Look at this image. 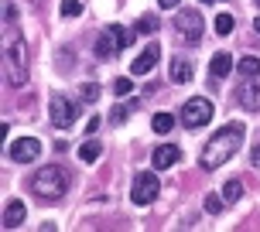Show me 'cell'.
<instances>
[{
	"instance_id": "cell-16",
	"label": "cell",
	"mask_w": 260,
	"mask_h": 232,
	"mask_svg": "<svg viewBox=\"0 0 260 232\" xmlns=\"http://www.w3.org/2000/svg\"><path fill=\"white\" fill-rule=\"evenodd\" d=\"M236 72H240L243 79H257L260 75V58L257 55H243V58L236 62Z\"/></svg>"
},
{
	"instance_id": "cell-6",
	"label": "cell",
	"mask_w": 260,
	"mask_h": 232,
	"mask_svg": "<svg viewBox=\"0 0 260 232\" xmlns=\"http://www.w3.org/2000/svg\"><path fill=\"white\" fill-rule=\"evenodd\" d=\"M157 191H161V181H157L154 171H141L137 178H134V191H130V198L137 202V205H151L157 198Z\"/></svg>"
},
{
	"instance_id": "cell-24",
	"label": "cell",
	"mask_w": 260,
	"mask_h": 232,
	"mask_svg": "<svg viewBox=\"0 0 260 232\" xmlns=\"http://www.w3.org/2000/svg\"><path fill=\"white\" fill-rule=\"evenodd\" d=\"M222 198H226V195H206V212L209 215H219L222 212Z\"/></svg>"
},
{
	"instance_id": "cell-32",
	"label": "cell",
	"mask_w": 260,
	"mask_h": 232,
	"mask_svg": "<svg viewBox=\"0 0 260 232\" xmlns=\"http://www.w3.org/2000/svg\"><path fill=\"white\" fill-rule=\"evenodd\" d=\"M199 4H216V0H199Z\"/></svg>"
},
{
	"instance_id": "cell-3",
	"label": "cell",
	"mask_w": 260,
	"mask_h": 232,
	"mask_svg": "<svg viewBox=\"0 0 260 232\" xmlns=\"http://www.w3.org/2000/svg\"><path fill=\"white\" fill-rule=\"evenodd\" d=\"M27 48H24V41L21 38H14L7 48H4V68H7V82L11 86H21L27 79Z\"/></svg>"
},
{
	"instance_id": "cell-27",
	"label": "cell",
	"mask_w": 260,
	"mask_h": 232,
	"mask_svg": "<svg viewBox=\"0 0 260 232\" xmlns=\"http://www.w3.org/2000/svg\"><path fill=\"white\" fill-rule=\"evenodd\" d=\"M110 116H113V123H123V120H127V106H117Z\"/></svg>"
},
{
	"instance_id": "cell-20",
	"label": "cell",
	"mask_w": 260,
	"mask_h": 232,
	"mask_svg": "<svg viewBox=\"0 0 260 232\" xmlns=\"http://www.w3.org/2000/svg\"><path fill=\"white\" fill-rule=\"evenodd\" d=\"M212 27H216V34H222V38H226V34L233 31V14H219V17L212 21Z\"/></svg>"
},
{
	"instance_id": "cell-26",
	"label": "cell",
	"mask_w": 260,
	"mask_h": 232,
	"mask_svg": "<svg viewBox=\"0 0 260 232\" xmlns=\"http://www.w3.org/2000/svg\"><path fill=\"white\" fill-rule=\"evenodd\" d=\"M113 92H117V96H130V92H134V82H130V79H123V75H120L117 82H113Z\"/></svg>"
},
{
	"instance_id": "cell-14",
	"label": "cell",
	"mask_w": 260,
	"mask_h": 232,
	"mask_svg": "<svg viewBox=\"0 0 260 232\" xmlns=\"http://www.w3.org/2000/svg\"><path fill=\"white\" fill-rule=\"evenodd\" d=\"M168 75H171V82H188V79H192V62H188L185 55H175Z\"/></svg>"
},
{
	"instance_id": "cell-17",
	"label": "cell",
	"mask_w": 260,
	"mask_h": 232,
	"mask_svg": "<svg viewBox=\"0 0 260 232\" xmlns=\"http://www.w3.org/2000/svg\"><path fill=\"white\" fill-rule=\"evenodd\" d=\"M100 154H103V147L96 140H86L82 147H79V161H86V164H92V161H100Z\"/></svg>"
},
{
	"instance_id": "cell-30",
	"label": "cell",
	"mask_w": 260,
	"mask_h": 232,
	"mask_svg": "<svg viewBox=\"0 0 260 232\" xmlns=\"http://www.w3.org/2000/svg\"><path fill=\"white\" fill-rule=\"evenodd\" d=\"M157 4H161V7H168V11H175V7H178L182 0H157Z\"/></svg>"
},
{
	"instance_id": "cell-33",
	"label": "cell",
	"mask_w": 260,
	"mask_h": 232,
	"mask_svg": "<svg viewBox=\"0 0 260 232\" xmlns=\"http://www.w3.org/2000/svg\"><path fill=\"white\" fill-rule=\"evenodd\" d=\"M253 4H257V7H260V0H253Z\"/></svg>"
},
{
	"instance_id": "cell-5",
	"label": "cell",
	"mask_w": 260,
	"mask_h": 232,
	"mask_svg": "<svg viewBox=\"0 0 260 232\" xmlns=\"http://www.w3.org/2000/svg\"><path fill=\"white\" fill-rule=\"evenodd\" d=\"M178 120H182L188 130H199L202 123H209V120H212V103H209L206 96H192V99L182 106Z\"/></svg>"
},
{
	"instance_id": "cell-31",
	"label": "cell",
	"mask_w": 260,
	"mask_h": 232,
	"mask_svg": "<svg viewBox=\"0 0 260 232\" xmlns=\"http://www.w3.org/2000/svg\"><path fill=\"white\" fill-rule=\"evenodd\" d=\"M253 31H257V34H260V17H257V21H253Z\"/></svg>"
},
{
	"instance_id": "cell-21",
	"label": "cell",
	"mask_w": 260,
	"mask_h": 232,
	"mask_svg": "<svg viewBox=\"0 0 260 232\" xmlns=\"http://www.w3.org/2000/svg\"><path fill=\"white\" fill-rule=\"evenodd\" d=\"M58 11H62V17H79V14H82V4H79V0H62Z\"/></svg>"
},
{
	"instance_id": "cell-25",
	"label": "cell",
	"mask_w": 260,
	"mask_h": 232,
	"mask_svg": "<svg viewBox=\"0 0 260 232\" xmlns=\"http://www.w3.org/2000/svg\"><path fill=\"white\" fill-rule=\"evenodd\" d=\"M79 96H82V103H96V99H100V86H96V82H86Z\"/></svg>"
},
{
	"instance_id": "cell-9",
	"label": "cell",
	"mask_w": 260,
	"mask_h": 232,
	"mask_svg": "<svg viewBox=\"0 0 260 232\" xmlns=\"http://www.w3.org/2000/svg\"><path fill=\"white\" fill-rule=\"evenodd\" d=\"M157 58H161V45H157V41H147L144 52L130 62V72H134V75H147V72L157 65Z\"/></svg>"
},
{
	"instance_id": "cell-19",
	"label": "cell",
	"mask_w": 260,
	"mask_h": 232,
	"mask_svg": "<svg viewBox=\"0 0 260 232\" xmlns=\"http://www.w3.org/2000/svg\"><path fill=\"white\" fill-rule=\"evenodd\" d=\"M151 127H154V133L165 137V133H171V127H175V116L171 113H157L154 120H151Z\"/></svg>"
},
{
	"instance_id": "cell-23",
	"label": "cell",
	"mask_w": 260,
	"mask_h": 232,
	"mask_svg": "<svg viewBox=\"0 0 260 232\" xmlns=\"http://www.w3.org/2000/svg\"><path fill=\"white\" fill-rule=\"evenodd\" d=\"M222 195H226V202H236V198L243 195V184H240V181H226V184H222Z\"/></svg>"
},
{
	"instance_id": "cell-29",
	"label": "cell",
	"mask_w": 260,
	"mask_h": 232,
	"mask_svg": "<svg viewBox=\"0 0 260 232\" xmlns=\"http://www.w3.org/2000/svg\"><path fill=\"white\" fill-rule=\"evenodd\" d=\"M250 161H253V168H260V143L253 147V154H250Z\"/></svg>"
},
{
	"instance_id": "cell-15",
	"label": "cell",
	"mask_w": 260,
	"mask_h": 232,
	"mask_svg": "<svg viewBox=\"0 0 260 232\" xmlns=\"http://www.w3.org/2000/svg\"><path fill=\"white\" fill-rule=\"evenodd\" d=\"M233 55H226V52H216L212 55V65H209V68H212V75L216 79H226L230 75V72H233Z\"/></svg>"
},
{
	"instance_id": "cell-11",
	"label": "cell",
	"mask_w": 260,
	"mask_h": 232,
	"mask_svg": "<svg viewBox=\"0 0 260 232\" xmlns=\"http://www.w3.org/2000/svg\"><path fill=\"white\" fill-rule=\"evenodd\" d=\"M123 52L120 48V41H117V34L106 27L103 34H96V58H103V62H110V58H117V55Z\"/></svg>"
},
{
	"instance_id": "cell-2",
	"label": "cell",
	"mask_w": 260,
	"mask_h": 232,
	"mask_svg": "<svg viewBox=\"0 0 260 232\" xmlns=\"http://www.w3.org/2000/svg\"><path fill=\"white\" fill-rule=\"evenodd\" d=\"M27 188L38 195V198H45V202H58V198L69 191V174H65L58 164H52V168H41V171H35V174H31Z\"/></svg>"
},
{
	"instance_id": "cell-8",
	"label": "cell",
	"mask_w": 260,
	"mask_h": 232,
	"mask_svg": "<svg viewBox=\"0 0 260 232\" xmlns=\"http://www.w3.org/2000/svg\"><path fill=\"white\" fill-rule=\"evenodd\" d=\"M7 154H11L14 164H31V161L41 157V140H35V137H21V140H14L11 147H7Z\"/></svg>"
},
{
	"instance_id": "cell-1",
	"label": "cell",
	"mask_w": 260,
	"mask_h": 232,
	"mask_svg": "<svg viewBox=\"0 0 260 232\" xmlns=\"http://www.w3.org/2000/svg\"><path fill=\"white\" fill-rule=\"evenodd\" d=\"M243 133H247V127L243 123H226V127H219L212 137H209V143L202 147V154H199V164L206 171H216L222 168L230 157L240 150V143H243Z\"/></svg>"
},
{
	"instance_id": "cell-28",
	"label": "cell",
	"mask_w": 260,
	"mask_h": 232,
	"mask_svg": "<svg viewBox=\"0 0 260 232\" xmlns=\"http://www.w3.org/2000/svg\"><path fill=\"white\" fill-rule=\"evenodd\" d=\"M96 130H100V116H92L89 123H86V133H96Z\"/></svg>"
},
{
	"instance_id": "cell-18",
	"label": "cell",
	"mask_w": 260,
	"mask_h": 232,
	"mask_svg": "<svg viewBox=\"0 0 260 232\" xmlns=\"http://www.w3.org/2000/svg\"><path fill=\"white\" fill-rule=\"evenodd\" d=\"M157 27H161V21H157L154 14H141L137 17V34H154Z\"/></svg>"
},
{
	"instance_id": "cell-4",
	"label": "cell",
	"mask_w": 260,
	"mask_h": 232,
	"mask_svg": "<svg viewBox=\"0 0 260 232\" xmlns=\"http://www.w3.org/2000/svg\"><path fill=\"white\" fill-rule=\"evenodd\" d=\"M175 31L182 34L185 45H199L202 34H206V21H202V14L195 7H185V11L175 14Z\"/></svg>"
},
{
	"instance_id": "cell-22",
	"label": "cell",
	"mask_w": 260,
	"mask_h": 232,
	"mask_svg": "<svg viewBox=\"0 0 260 232\" xmlns=\"http://www.w3.org/2000/svg\"><path fill=\"white\" fill-rule=\"evenodd\" d=\"M110 31H113V34H117L120 48H130V45H134V34H130L127 27H120V24H110Z\"/></svg>"
},
{
	"instance_id": "cell-12",
	"label": "cell",
	"mask_w": 260,
	"mask_h": 232,
	"mask_svg": "<svg viewBox=\"0 0 260 232\" xmlns=\"http://www.w3.org/2000/svg\"><path fill=\"white\" fill-rule=\"evenodd\" d=\"M182 161V150L175 147V143H161L154 150V171H168L171 164H178Z\"/></svg>"
},
{
	"instance_id": "cell-7",
	"label": "cell",
	"mask_w": 260,
	"mask_h": 232,
	"mask_svg": "<svg viewBox=\"0 0 260 232\" xmlns=\"http://www.w3.org/2000/svg\"><path fill=\"white\" fill-rule=\"evenodd\" d=\"M48 116H52V123L58 130H72V127H76V103H69L65 96L55 92L52 103H48Z\"/></svg>"
},
{
	"instance_id": "cell-10",
	"label": "cell",
	"mask_w": 260,
	"mask_h": 232,
	"mask_svg": "<svg viewBox=\"0 0 260 232\" xmlns=\"http://www.w3.org/2000/svg\"><path fill=\"white\" fill-rule=\"evenodd\" d=\"M236 103L243 106V109H250V113H257L260 109V75L243 82V86L236 89Z\"/></svg>"
},
{
	"instance_id": "cell-13",
	"label": "cell",
	"mask_w": 260,
	"mask_h": 232,
	"mask_svg": "<svg viewBox=\"0 0 260 232\" xmlns=\"http://www.w3.org/2000/svg\"><path fill=\"white\" fill-rule=\"evenodd\" d=\"M21 222H24V202L14 198V202L4 205V229H17Z\"/></svg>"
}]
</instances>
